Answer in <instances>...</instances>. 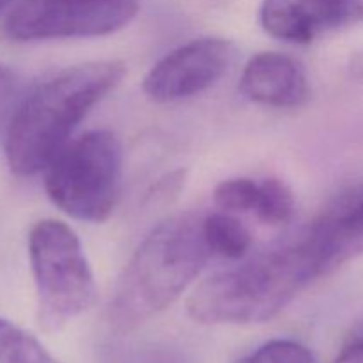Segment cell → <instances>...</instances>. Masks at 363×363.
<instances>
[{"label": "cell", "mask_w": 363, "mask_h": 363, "mask_svg": "<svg viewBox=\"0 0 363 363\" xmlns=\"http://www.w3.org/2000/svg\"><path fill=\"white\" fill-rule=\"evenodd\" d=\"M351 73H353V77L363 80V52H358L357 55L353 57V62H351Z\"/></svg>", "instance_id": "obj_17"}, {"label": "cell", "mask_w": 363, "mask_h": 363, "mask_svg": "<svg viewBox=\"0 0 363 363\" xmlns=\"http://www.w3.org/2000/svg\"><path fill=\"white\" fill-rule=\"evenodd\" d=\"M137 0H20L4 21L11 41L101 38L128 27Z\"/></svg>", "instance_id": "obj_6"}, {"label": "cell", "mask_w": 363, "mask_h": 363, "mask_svg": "<svg viewBox=\"0 0 363 363\" xmlns=\"http://www.w3.org/2000/svg\"><path fill=\"white\" fill-rule=\"evenodd\" d=\"M123 179V145L94 130L73 138L45 170L48 199L78 222L101 223L116 209Z\"/></svg>", "instance_id": "obj_5"}, {"label": "cell", "mask_w": 363, "mask_h": 363, "mask_svg": "<svg viewBox=\"0 0 363 363\" xmlns=\"http://www.w3.org/2000/svg\"><path fill=\"white\" fill-rule=\"evenodd\" d=\"M13 2H14V0H0V14H2L4 11H6L7 7H9Z\"/></svg>", "instance_id": "obj_18"}, {"label": "cell", "mask_w": 363, "mask_h": 363, "mask_svg": "<svg viewBox=\"0 0 363 363\" xmlns=\"http://www.w3.org/2000/svg\"><path fill=\"white\" fill-rule=\"evenodd\" d=\"M117 60H94L60 71L21 101L6 133L7 165L16 176L45 172L73 140L82 121L124 78Z\"/></svg>", "instance_id": "obj_1"}, {"label": "cell", "mask_w": 363, "mask_h": 363, "mask_svg": "<svg viewBox=\"0 0 363 363\" xmlns=\"http://www.w3.org/2000/svg\"><path fill=\"white\" fill-rule=\"evenodd\" d=\"M236 363H319L318 357L296 340L277 339L262 344Z\"/></svg>", "instance_id": "obj_14"}, {"label": "cell", "mask_w": 363, "mask_h": 363, "mask_svg": "<svg viewBox=\"0 0 363 363\" xmlns=\"http://www.w3.org/2000/svg\"><path fill=\"white\" fill-rule=\"evenodd\" d=\"M259 195V181L234 177L216 184L213 191L215 204L227 213H254Z\"/></svg>", "instance_id": "obj_13"}, {"label": "cell", "mask_w": 363, "mask_h": 363, "mask_svg": "<svg viewBox=\"0 0 363 363\" xmlns=\"http://www.w3.org/2000/svg\"><path fill=\"white\" fill-rule=\"evenodd\" d=\"M119 363H184L183 358L170 350H160V347H151V350L138 351L131 357H126Z\"/></svg>", "instance_id": "obj_15"}, {"label": "cell", "mask_w": 363, "mask_h": 363, "mask_svg": "<svg viewBox=\"0 0 363 363\" xmlns=\"http://www.w3.org/2000/svg\"><path fill=\"white\" fill-rule=\"evenodd\" d=\"M202 233L211 255L240 261L252 247L250 230L230 213H211L202 218Z\"/></svg>", "instance_id": "obj_10"}, {"label": "cell", "mask_w": 363, "mask_h": 363, "mask_svg": "<svg viewBox=\"0 0 363 363\" xmlns=\"http://www.w3.org/2000/svg\"><path fill=\"white\" fill-rule=\"evenodd\" d=\"M323 277L307 236L199 284L186 311L201 325H259L277 318Z\"/></svg>", "instance_id": "obj_2"}, {"label": "cell", "mask_w": 363, "mask_h": 363, "mask_svg": "<svg viewBox=\"0 0 363 363\" xmlns=\"http://www.w3.org/2000/svg\"><path fill=\"white\" fill-rule=\"evenodd\" d=\"M261 25L272 38L307 45L330 32L323 0H262Z\"/></svg>", "instance_id": "obj_9"}, {"label": "cell", "mask_w": 363, "mask_h": 363, "mask_svg": "<svg viewBox=\"0 0 363 363\" xmlns=\"http://www.w3.org/2000/svg\"><path fill=\"white\" fill-rule=\"evenodd\" d=\"M28 261L38 294V321L45 332H59L98 300L80 238L64 222L46 218L32 225Z\"/></svg>", "instance_id": "obj_4"}, {"label": "cell", "mask_w": 363, "mask_h": 363, "mask_svg": "<svg viewBox=\"0 0 363 363\" xmlns=\"http://www.w3.org/2000/svg\"><path fill=\"white\" fill-rule=\"evenodd\" d=\"M0 363H59L35 337L0 318Z\"/></svg>", "instance_id": "obj_11"}, {"label": "cell", "mask_w": 363, "mask_h": 363, "mask_svg": "<svg viewBox=\"0 0 363 363\" xmlns=\"http://www.w3.org/2000/svg\"><path fill=\"white\" fill-rule=\"evenodd\" d=\"M240 89L245 98L273 108H296L311 98L303 67L289 55L261 52L243 67Z\"/></svg>", "instance_id": "obj_8"}, {"label": "cell", "mask_w": 363, "mask_h": 363, "mask_svg": "<svg viewBox=\"0 0 363 363\" xmlns=\"http://www.w3.org/2000/svg\"><path fill=\"white\" fill-rule=\"evenodd\" d=\"M234 57L236 46L229 39H191L162 57L147 71L142 89L155 103L194 98L225 77Z\"/></svg>", "instance_id": "obj_7"}, {"label": "cell", "mask_w": 363, "mask_h": 363, "mask_svg": "<svg viewBox=\"0 0 363 363\" xmlns=\"http://www.w3.org/2000/svg\"><path fill=\"white\" fill-rule=\"evenodd\" d=\"M202 218L195 213L170 216L138 245L108 307L117 332H131L170 307L204 269L211 252Z\"/></svg>", "instance_id": "obj_3"}, {"label": "cell", "mask_w": 363, "mask_h": 363, "mask_svg": "<svg viewBox=\"0 0 363 363\" xmlns=\"http://www.w3.org/2000/svg\"><path fill=\"white\" fill-rule=\"evenodd\" d=\"M254 213L266 225H284L289 222L294 213V195L291 188L280 179L259 181Z\"/></svg>", "instance_id": "obj_12"}, {"label": "cell", "mask_w": 363, "mask_h": 363, "mask_svg": "<svg viewBox=\"0 0 363 363\" xmlns=\"http://www.w3.org/2000/svg\"><path fill=\"white\" fill-rule=\"evenodd\" d=\"M333 363H363V340L344 347Z\"/></svg>", "instance_id": "obj_16"}]
</instances>
